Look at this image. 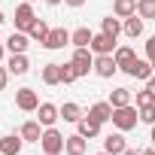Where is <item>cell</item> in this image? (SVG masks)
Masks as SVG:
<instances>
[{
	"mask_svg": "<svg viewBox=\"0 0 155 155\" xmlns=\"http://www.w3.org/2000/svg\"><path fill=\"white\" fill-rule=\"evenodd\" d=\"M146 88H149V91H152V97H155V73H152L149 79H146Z\"/></svg>",
	"mask_w": 155,
	"mask_h": 155,
	"instance_id": "obj_34",
	"label": "cell"
},
{
	"mask_svg": "<svg viewBox=\"0 0 155 155\" xmlns=\"http://www.w3.org/2000/svg\"><path fill=\"white\" fill-rule=\"evenodd\" d=\"M0 61H3V43H0Z\"/></svg>",
	"mask_w": 155,
	"mask_h": 155,
	"instance_id": "obj_41",
	"label": "cell"
},
{
	"mask_svg": "<svg viewBox=\"0 0 155 155\" xmlns=\"http://www.w3.org/2000/svg\"><path fill=\"white\" fill-rule=\"evenodd\" d=\"M149 104H155L152 91H149V88H146V91H137V110H140V107H149Z\"/></svg>",
	"mask_w": 155,
	"mask_h": 155,
	"instance_id": "obj_31",
	"label": "cell"
},
{
	"mask_svg": "<svg viewBox=\"0 0 155 155\" xmlns=\"http://www.w3.org/2000/svg\"><path fill=\"white\" fill-rule=\"evenodd\" d=\"M0 155H3V152H0Z\"/></svg>",
	"mask_w": 155,
	"mask_h": 155,
	"instance_id": "obj_45",
	"label": "cell"
},
{
	"mask_svg": "<svg viewBox=\"0 0 155 155\" xmlns=\"http://www.w3.org/2000/svg\"><path fill=\"white\" fill-rule=\"evenodd\" d=\"M137 122H140V110H137L134 104L113 110V125H116L119 131H131V128H137Z\"/></svg>",
	"mask_w": 155,
	"mask_h": 155,
	"instance_id": "obj_1",
	"label": "cell"
},
{
	"mask_svg": "<svg viewBox=\"0 0 155 155\" xmlns=\"http://www.w3.org/2000/svg\"><path fill=\"white\" fill-rule=\"evenodd\" d=\"M85 149H88V143H85L82 134H73V137H67V143H64V152H67V155H85Z\"/></svg>",
	"mask_w": 155,
	"mask_h": 155,
	"instance_id": "obj_17",
	"label": "cell"
},
{
	"mask_svg": "<svg viewBox=\"0 0 155 155\" xmlns=\"http://www.w3.org/2000/svg\"><path fill=\"white\" fill-rule=\"evenodd\" d=\"M64 143H67V137H61V131H55V128H46L43 137H40V146H43L46 155H61Z\"/></svg>",
	"mask_w": 155,
	"mask_h": 155,
	"instance_id": "obj_2",
	"label": "cell"
},
{
	"mask_svg": "<svg viewBox=\"0 0 155 155\" xmlns=\"http://www.w3.org/2000/svg\"><path fill=\"white\" fill-rule=\"evenodd\" d=\"M37 116H40V125H43V128H52V125L61 119V107H55V104H40V107H37Z\"/></svg>",
	"mask_w": 155,
	"mask_h": 155,
	"instance_id": "obj_8",
	"label": "cell"
},
{
	"mask_svg": "<svg viewBox=\"0 0 155 155\" xmlns=\"http://www.w3.org/2000/svg\"><path fill=\"white\" fill-rule=\"evenodd\" d=\"M70 61H73V67H76V73H79V76H88V70H94V58H91V49H76Z\"/></svg>",
	"mask_w": 155,
	"mask_h": 155,
	"instance_id": "obj_6",
	"label": "cell"
},
{
	"mask_svg": "<svg viewBox=\"0 0 155 155\" xmlns=\"http://www.w3.org/2000/svg\"><path fill=\"white\" fill-rule=\"evenodd\" d=\"M43 82L46 85H61V64H46L43 67Z\"/></svg>",
	"mask_w": 155,
	"mask_h": 155,
	"instance_id": "obj_23",
	"label": "cell"
},
{
	"mask_svg": "<svg viewBox=\"0 0 155 155\" xmlns=\"http://www.w3.org/2000/svg\"><path fill=\"white\" fill-rule=\"evenodd\" d=\"M146 55H149V61H155V37L146 40Z\"/></svg>",
	"mask_w": 155,
	"mask_h": 155,
	"instance_id": "obj_32",
	"label": "cell"
},
{
	"mask_svg": "<svg viewBox=\"0 0 155 155\" xmlns=\"http://www.w3.org/2000/svg\"><path fill=\"white\" fill-rule=\"evenodd\" d=\"M34 21H37V12H34V6L28 3V0H21V6H15V28L28 34V31L34 28Z\"/></svg>",
	"mask_w": 155,
	"mask_h": 155,
	"instance_id": "obj_3",
	"label": "cell"
},
{
	"mask_svg": "<svg viewBox=\"0 0 155 155\" xmlns=\"http://www.w3.org/2000/svg\"><path fill=\"white\" fill-rule=\"evenodd\" d=\"M6 82H9V70H6V67H0V91L6 88Z\"/></svg>",
	"mask_w": 155,
	"mask_h": 155,
	"instance_id": "obj_33",
	"label": "cell"
},
{
	"mask_svg": "<svg viewBox=\"0 0 155 155\" xmlns=\"http://www.w3.org/2000/svg\"><path fill=\"white\" fill-rule=\"evenodd\" d=\"M3 21H6V15H3V9H0V25H3Z\"/></svg>",
	"mask_w": 155,
	"mask_h": 155,
	"instance_id": "obj_40",
	"label": "cell"
},
{
	"mask_svg": "<svg viewBox=\"0 0 155 155\" xmlns=\"http://www.w3.org/2000/svg\"><path fill=\"white\" fill-rule=\"evenodd\" d=\"M88 49H91L94 55H113V52H116V37H110V34L101 31V34L91 37V46H88Z\"/></svg>",
	"mask_w": 155,
	"mask_h": 155,
	"instance_id": "obj_4",
	"label": "cell"
},
{
	"mask_svg": "<svg viewBox=\"0 0 155 155\" xmlns=\"http://www.w3.org/2000/svg\"><path fill=\"white\" fill-rule=\"evenodd\" d=\"M49 31H52V28H49V25H46L43 18H37V21H34V28L28 31V37H31V40H40V43H46Z\"/></svg>",
	"mask_w": 155,
	"mask_h": 155,
	"instance_id": "obj_25",
	"label": "cell"
},
{
	"mask_svg": "<svg viewBox=\"0 0 155 155\" xmlns=\"http://www.w3.org/2000/svg\"><path fill=\"white\" fill-rule=\"evenodd\" d=\"M140 155H155V146L152 149H140Z\"/></svg>",
	"mask_w": 155,
	"mask_h": 155,
	"instance_id": "obj_37",
	"label": "cell"
},
{
	"mask_svg": "<svg viewBox=\"0 0 155 155\" xmlns=\"http://www.w3.org/2000/svg\"><path fill=\"white\" fill-rule=\"evenodd\" d=\"M125 155H140V149H131V146H128V149H125Z\"/></svg>",
	"mask_w": 155,
	"mask_h": 155,
	"instance_id": "obj_36",
	"label": "cell"
},
{
	"mask_svg": "<svg viewBox=\"0 0 155 155\" xmlns=\"http://www.w3.org/2000/svg\"><path fill=\"white\" fill-rule=\"evenodd\" d=\"M15 107L25 110V113H37V107H40L37 91H34V88H18V91H15Z\"/></svg>",
	"mask_w": 155,
	"mask_h": 155,
	"instance_id": "obj_5",
	"label": "cell"
},
{
	"mask_svg": "<svg viewBox=\"0 0 155 155\" xmlns=\"http://www.w3.org/2000/svg\"><path fill=\"white\" fill-rule=\"evenodd\" d=\"M116 70H119V64H116L113 55H97V58H94V73L101 76V79H110Z\"/></svg>",
	"mask_w": 155,
	"mask_h": 155,
	"instance_id": "obj_7",
	"label": "cell"
},
{
	"mask_svg": "<svg viewBox=\"0 0 155 155\" xmlns=\"http://www.w3.org/2000/svg\"><path fill=\"white\" fill-rule=\"evenodd\" d=\"M113 58H116V64H119V70H125L137 55H134V49L131 46H116V52H113Z\"/></svg>",
	"mask_w": 155,
	"mask_h": 155,
	"instance_id": "obj_19",
	"label": "cell"
},
{
	"mask_svg": "<svg viewBox=\"0 0 155 155\" xmlns=\"http://www.w3.org/2000/svg\"><path fill=\"white\" fill-rule=\"evenodd\" d=\"M122 31H125L128 37H140V34H143V18H140L137 12H134V15H128V18H125V25H122Z\"/></svg>",
	"mask_w": 155,
	"mask_h": 155,
	"instance_id": "obj_21",
	"label": "cell"
},
{
	"mask_svg": "<svg viewBox=\"0 0 155 155\" xmlns=\"http://www.w3.org/2000/svg\"><path fill=\"white\" fill-rule=\"evenodd\" d=\"M137 15L140 18H155V0H137Z\"/></svg>",
	"mask_w": 155,
	"mask_h": 155,
	"instance_id": "obj_28",
	"label": "cell"
},
{
	"mask_svg": "<svg viewBox=\"0 0 155 155\" xmlns=\"http://www.w3.org/2000/svg\"><path fill=\"white\" fill-rule=\"evenodd\" d=\"M28 67H31V64H28V55H25V52H12L9 61H6V70H9L12 76H25Z\"/></svg>",
	"mask_w": 155,
	"mask_h": 155,
	"instance_id": "obj_11",
	"label": "cell"
},
{
	"mask_svg": "<svg viewBox=\"0 0 155 155\" xmlns=\"http://www.w3.org/2000/svg\"><path fill=\"white\" fill-rule=\"evenodd\" d=\"M125 73H128V76H134V79H149V76H152L155 70H152V64H149V61H140V58H134V61L125 67Z\"/></svg>",
	"mask_w": 155,
	"mask_h": 155,
	"instance_id": "obj_9",
	"label": "cell"
},
{
	"mask_svg": "<svg viewBox=\"0 0 155 155\" xmlns=\"http://www.w3.org/2000/svg\"><path fill=\"white\" fill-rule=\"evenodd\" d=\"M76 79H79V73H76L73 61H70V64H61V82H64V85H70V82H76Z\"/></svg>",
	"mask_w": 155,
	"mask_h": 155,
	"instance_id": "obj_29",
	"label": "cell"
},
{
	"mask_svg": "<svg viewBox=\"0 0 155 155\" xmlns=\"http://www.w3.org/2000/svg\"><path fill=\"white\" fill-rule=\"evenodd\" d=\"M134 12H137V0H116L113 3V15H119V18H128Z\"/></svg>",
	"mask_w": 155,
	"mask_h": 155,
	"instance_id": "obj_20",
	"label": "cell"
},
{
	"mask_svg": "<svg viewBox=\"0 0 155 155\" xmlns=\"http://www.w3.org/2000/svg\"><path fill=\"white\" fill-rule=\"evenodd\" d=\"M91 37H94V34H91L88 28H76V31L70 34V43H73L76 49H88V46H91Z\"/></svg>",
	"mask_w": 155,
	"mask_h": 155,
	"instance_id": "obj_18",
	"label": "cell"
},
{
	"mask_svg": "<svg viewBox=\"0 0 155 155\" xmlns=\"http://www.w3.org/2000/svg\"><path fill=\"white\" fill-rule=\"evenodd\" d=\"M28 3H34V0H28Z\"/></svg>",
	"mask_w": 155,
	"mask_h": 155,
	"instance_id": "obj_44",
	"label": "cell"
},
{
	"mask_svg": "<svg viewBox=\"0 0 155 155\" xmlns=\"http://www.w3.org/2000/svg\"><path fill=\"white\" fill-rule=\"evenodd\" d=\"M101 31H104V34H110V37H119V34H122V18H119V15L104 18V21H101Z\"/></svg>",
	"mask_w": 155,
	"mask_h": 155,
	"instance_id": "obj_24",
	"label": "cell"
},
{
	"mask_svg": "<svg viewBox=\"0 0 155 155\" xmlns=\"http://www.w3.org/2000/svg\"><path fill=\"white\" fill-rule=\"evenodd\" d=\"M149 140H152V146H155V125H152V134H149Z\"/></svg>",
	"mask_w": 155,
	"mask_h": 155,
	"instance_id": "obj_38",
	"label": "cell"
},
{
	"mask_svg": "<svg viewBox=\"0 0 155 155\" xmlns=\"http://www.w3.org/2000/svg\"><path fill=\"white\" fill-rule=\"evenodd\" d=\"M46 3H49V6H58V3H61V0H46Z\"/></svg>",
	"mask_w": 155,
	"mask_h": 155,
	"instance_id": "obj_39",
	"label": "cell"
},
{
	"mask_svg": "<svg viewBox=\"0 0 155 155\" xmlns=\"http://www.w3.org/2000/svg\"><path fill=\"white\" fill-rule=\"evenodd\" d=\"M125 149H128V143H125L122 131H119V134L104 137V152H110V155H125Z\"/></svg>",
	"mask_w": 155,
	"mask_h": 155,
	"instance_id": "obj_12",
	"label": "cell"
},
{
	"mask_svg": "<svg viewBox=\"0 0 155 155\" xmlns=\"http://www.w3.org/2000/svg\"><path fill=\"white\" fill-rule=\"evenodd\" d=\"M110 104H113V110H116V107H128V104H131V91H128V88H116V91L110 94Z\"/></svg>",
	"mask_w": 155,
	"mask_h": 155,
	"instance_id": "obj_26",
	"label": "cell"
},
{
	"mask_svg": "<svg viewBox=\"0 0 155 155\" xmlns=\"http://www.w3.org/2000/svg\"><path fill=\"white\" fill-rule=\"evenodd\" d=\"M140 122H146V125H155V104H149V107H140Z\"/></svg>",
	"mask_w": 155,
	"mask_h": 155,
	"instance_id": "obj_30",
	"label": "cell"
},
{
	"mask_svg": "<svg viewBox=\"0 0 155 155\" xmlns=\"http://www.w3.org/2000/svg\"><path fill=\"white\" fill-rule=\"evenodd\" d=\"M21 143H25V137L6 134V137H0V152H3V155H18L21 152Z\"/></svg>",
	"mask_w": 155,
	"mask_h": 155,
	"instance_id": "obj_14",
	"label": "cell"
},
{
	"mask_svg": "<svg viewBox=\"0 0 155 155\" xmlns=\"http://www.w3.org/2000/svg\"><path fill=\"white\" fill-rule=\"evenodd\" d=\"M21 137H25V143H40V137H43L40 122H25L21 125Z\"/></svg>",
	"mask_w": 155,
	"mask_h": 155,
	"instance_id": "obj_22",
	"label": "cell"
},
{
	"mask_svg": "<svg viewBox=\"0 0 155 155\" xmlns=\"http://www.w3.org/2000/svg\"><path fill=\"white\" fill-rule=\"evenodd\" d=\"M88 116L97 119L101 125H104V122H113V104H110V101H101V104H94V107L88 110Z\"/></svg>",
	"mask_w": 155,
	"mask_h": 155,
	"instance_id": "obj_16",
	"label": "cell"
},
{
	"mask_svg": "<svg viewBox=\"0 0 155 155\" xmlns=\"http://www.w3.org/2000/svg\"><path fill=\"white\" fill-rule=\"evenodd\" d=\"M67 43H70V31H64V28H52L43 46H46V49H64Z\"/></svg>",
	"mask_w": 155,
	"mask_h": 155,
	"instance_id": "obj_10",
	"label": "cell"
},
{
	"mask_svg": "<svg viewBox=\"0 0 155 155\" xmlns=\"http://www.w3.org/2000/svg\"><path fill=\"white\" fill-rule=\"evenodd\" d=\"M152 70H155V61H152Z\"/></svg>",
	"mask_w": 155,
	"mask_h": 155,
	"instance_id": "obj_43",
	"label": "cell"
},
{
	"mask_svg": "<svg viewBox=\"0 0 155 155\" xmlns=\"http://www.w3.org/2000/svg\"><path fill=\"white\" fill-rule=\"evenodd\" d=\"M28 43H31V37L25 31H12L9 40H6V49L9 52H28Z\"/></svg>",
	"mask_w": 155,
	"mask_h": 155,
	"instance_id": "obj_15",
	"label": "cell"
},
{
	"mask_svg": "<svg viewBox=\"0 0 155 155\" xmlns=\"http://www.w3.org/2000/svg\"><path fill=\"white\" fill-rule=\"evenodd\" d=\"M61 119H64V122H79V119H82V110L76 107V104H64V107H61Z\"/></svg>",
	"mask_w": 155,
	"mask_h": 155,
	"instance_id": "obj_27",
	"label": "cell"
},
{
	"mask_svg": "<svg viewBox=\"0 0 155 155\" xmlns=\"http://www.w3.org/2000/svg\"><path fill=\"white\" fill-rule=\"evenodd\" d=\"M76 125H79V134H82L85 140H94V137L101 134V122H97V119H91V116H82Z\"/></svg>",
	"mask_w": 155,
	"mask_h": 155,
	"instance_id": "obj_13",
	"label": "cell"
},
{
	"mask_svg": "<svg viewBox=\"0 0 155 155\" xmlns=\"http://www.w3.org/2000/svg\"><path fill=\"white\" fill-rule=\"evenodd\" d=\"M64 3H67V6H73V9H79V6L85 3V0H64Z\"/></svg>",
	"mask_w": 155,
	"mask_h": 155,
	"instance_id": "obj_35",
	"label": "cell"
},
{
	"mask_svg": "<svg viewBox=\"0 0 155 155\" xmlns=\"http://www.w3.org/2000/svg\"><path fill=\"white\" fill-rule=\"evenodd\" d=\"M97 155H110V152H97Z\"/></svg>",
	"mask_w": 155,
	"mask_h": 155,
	"instance_id": "obj_42",
	"label": "cell"
}]
</instances>
